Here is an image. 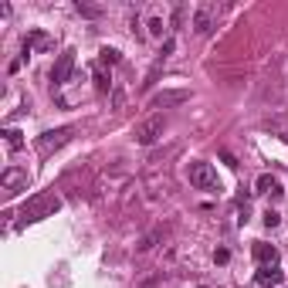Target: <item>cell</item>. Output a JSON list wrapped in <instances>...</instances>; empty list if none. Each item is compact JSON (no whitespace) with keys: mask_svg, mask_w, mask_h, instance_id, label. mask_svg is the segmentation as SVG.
Listing matches in <instances>:
<instances>
[{"mask_svg":"<svg viewBox=\"0 0 288 288\" xmlns=\"http://www.w3.org/2000/svg\"><path fill=\"white\" fill-rule=\"evenodd\" d=\"M58 211H61V197L58 193H34L21 207L17 227H27V224H37V221H45V217H55Z\"/></svg>","mask_w":288,"mask_h":288,"instance_id":"1","label":"cell"},{"mask_svg":"<svg viewBox=\"0 0 288 288\" xmlns=\"http://www.w3.org/2000/svg\"><path fill=\"white\" fill-rule=\"evenodd\" d=\"M190 183H193V187L197 190H207V193H217V190H221V180H217V170L211 167V163H190Z\"/></svg>","mask_w":288,"mask_h":288,"instance_id":"2","label":"cell"},{"mask_svg":"<svg viewBox=\"0 0 288 288\" xmlns=\"http://www.w3.org/2000/svg\"><path fill=\"white\" fill-rule=\"evenodd\" d=\"M163 129H167V119H163V115H149L146 122L136 126V143L139 146H153L156 139L163 136Z\"/></svg>","mask_w":288,"mask_h":288,"instance_id":"3","label":"cell"},{"mask_svg":"<svg viewBox=\"0 0 288 288\" xmlns=\"http://www.w3.org/2000/svg\"><path fill=\"white\" fill-rule=\"evenodd\" d=\"M71 136H75V129H71V126H61V129H48V133L37 136V149L48 156V153H55V149H61V146H65Z\"/></svg>","mask_w":288,"mask_h":288,"instance_id":"4","label":"cell"},{"mask_svg":"<svg viewBox=\"0 0 288 288\" xmlns=\"http://www.w3.org/2000/svg\"><path fill=\"white\" fill-rule=\"evenodd\" d=\"M71 71H75V51L68 48V51H61V55H58L55 68H51V85H55V89L68 85V78H71Z\"/></svg>","mask_w":288,"mask_h":288,"instance_id":"5","label":"cell"},{"mask_svg":"<svg viewBox=\"0 0 288 288\" xmlns=\"http://www.w3.org/2000/svg\"><path fill=\"white\" fill-rule=\"evenodd\" d=\"M27 170L24 167H7L4 173H0V187L7 190V197H14V193H21V190H27Z\"/></svg>","mask_w":288,"mask_h":288,"instance_id":"6","label":"cell"},{"mask_svg":"<svg viewBox=\"0 0 288 288\" xmlns=\"http://www.w3.org/2000/svg\"><path fill=\"white\" fill-rule=\"evenodd\" d=\"M190 99L187 89H167V92H156L149 99V109H170V105H183Z\"/></svg>","mask_w":288,"mask_h":288,"instance_id":"7","label":"cell"},{"mask_svg":"<svg viewBox=\"0 0 288 288\" xmlns=\"http://www.w3.org/2000/svg\"><path fill=\"white\" fill-rule=\"evenodd\" d=\"M34 51H55V37L45 34V31H31L27 37H24V55L21 58L34 55Z\"/></svg>","mask_w":288,"mask_h":288,"instance_id":"8","label":"cell"},{"mask_svg":"<svg viewBox=\"0 0 288 288\" xmlns=\"http://www.w3.org/2000/svg\"><path fill=\"white\" fill-rule=\"evenodd\" d=\"M285 285V271L278 265H268V268H258L255 275V288H281Z\"/></svg>","mask_w":288,"mask_h":288,"instance_id":"9","label":"cell"},{"mask_svg":"<svg viewBox=\"0 0 288 288\" xmlns=\"http://www.w3.org/2000/svg\"><path fill=\"white\" fill-rule=\"evenodd\" d=\"M193 31L197 34H211L214 31V7L211 4H200L193 11Z\"/></svg>","mask_w":288,"mask_h":288,"instance_id":"10","label":"cell"},{"mask_svg":"<svg viewBox=\"0 0 288 288\" xmlns=\"http://www.w3.org/2000/svg\"><path fill=\"white\" fill-rule=\"evenodd\" d=\"M251 251H255V261L261 268H268V265H278V248L275 244H265V241H258L255 248H251Z\"/></svg>","mask_w":288,"mask_h":288,"instance_id":"11","label":"cell"},{"mask_svg":"<svg viewBox=\"0 0 288 288\" xmlns=\"http://www.w3.org/2000/svg\"><path fill=\"white\" fill-rule=\"evenodd\" d=\"M255 190L258 193H268L271 200H281V183H278L271 173H261V177L255 180Z\"/></svg>","mask_w":288,"mask_h":288,"instance_id":"12","label":"cell"},{"mask_svg":"<svg viewBox=\"0 0 288 288\" xmlns=\"http://www.w3.org/2000/svg\"><path fill=\"white\" fill-rule=\"evenodd\" d=\"M4 139H7V149L11 153H17L24 146V136H21V129H4Z\"/></svg>","mask_w":288,"mask_h":288,"instance_id":"13","label":"cell"},{"mask_svg":"<svg viewBox=\"0 0 288 288\" xmlns=\"http://www.w3.org/2000/svg\"><path fill=\"white\" fill-rule=\"evenodd\" d=\"M163 65H167V58H156V61H153V68H149V75H146V81H143V89H153V85H156V78H159Z\"/></svg>","mask_w":288,"mask_h":288,"instance_id":"14","label":"cell"},{"mask_svg":"<svg viewBox=\"0 0 288 288\" xmlns=\"http://www.w3.org/2000/svg\"><path fill=\"white\" fill-rule=\"evenodd\" d=\"M95 89H99V92H102V95H105V92H109V89H112V78H109V75H105V71H102V68H99V65H95Z\"/></svg>","mask_w":288,"mask_h":288,"instance_id":"15","label":"cell"},{"mask_svg":"<svg viewBox=\"0 0 288 288\" xmlns=\"http://www.w3.org/2000/svg\"><path fill=\"white\" fill-rule=\"evenodd\" d=\"M99 61H102V65H119V51H115V48H102Z\"/></svg>","mask_w":288,"mask_h":288,"instance_id":"16","label":"cell"},{"mask_svg":"<svg viewBox=\"0 0 288 288\" xmlns=\"http://www.w3.org/2000/svg\"><path fill=\"white\" fill-rule=\"evenodd\" d=\"M163 31H167V21L163 17H149V34L153 37H163Z\"/></svg>","mask_w":288,"mask_h":288,"instance_id":"17","label":"cell"},{"mask_svg":"<svg viewBox=\"0 0 288 288\" xmlns=\"http://www.w3.org/2000/svg\"><path fill=\"white\" fill-rule=\"evenodd\" d=\"M278 224H281V214H278V211H271V207H268V211H265V227H268V231H271V227H278Z\"/></svg>","mask_w":288,"mask_h":288,"instance_id":"18","label":"cell"},{"mask_svg":"<svg viewBox=\"0 0 288 288\" xmlns=\"http://www.w3.org/2000/svg\"><path fill=\"white\" fill-rule=\"evenodd\" d=\"M156 237H159V234H146V237H143V241H139V244H136V251H139V255H143V251H149V248H153V244H156Z\"/></svg>","mask_w":288,"mask_h":288,"instance_id":"19","label":"cell"},{"mask_svg":"<svg viewBox=\"0 0 288 288\" xmlns=\"http://www.w3.org/2000/svg\"><path fill=\"white\" fill-rule=\"evenodd\" d=\"M75 11L81 14V17H99V14H102L99 7H92V4H75Z\"/></svg>","mask_w":288,"mask_h":288,"instance_id":"20","label":"cell"},{"mask_svg":"<svg viewBox=\"0 0 288 288\" xmlns=\"http://www.w3.org/2000/svg\"><path fill=\"white\" fill-rule=\"evenodd\" d=\"M214 261H217V265H227V261H231V251H227V248H217V251H214Z\"/></svg>","mask_w":288,"mask_h":288,"instance_id":"21","label":"cell"},{"mask_svg":"<svg viewBox=\"0 0 288 288\" xmlns=\"http://www.w3.org/2000/svg\"><path fill=\"white\" fill-rule=\"evenodd\" d=\"M173 48H177V41H173V37H167V41H163V48H159V58H170V55H173Z\"/></svg>","mask_w":288,"mask_h":288,"instance_id":"22","label":"cell"},{"mask_svg":"<svg viewBox=\"0 0 288 288\" xmlns=\"http://www.w3.org/2000/svg\"><path fill=\"white\" fill-rule=\"evenodd\" d=\"M221 159H224V163H227V167H231V170H237V159H234L231 153H221Z\"/></svg>","mask_w":288,"mask_h":288,"instance_id":"23","label":"cell"}]
</instances>
